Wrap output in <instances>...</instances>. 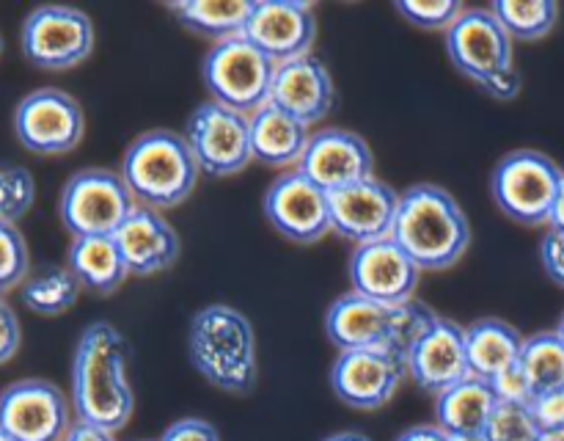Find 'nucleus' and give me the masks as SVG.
Segmentation results:
<instances>
[{
  "instance_id": "nucleus-1",
  "label": "nucleus",
  "mask_w": 564,
  "mask_h": 441,
  "mask_svg": "<svg viewBox=\"0 0 564 441\" xmlns=\"http://www.w3.org/2000/svg\"><path fill=\"white\" fill-rule=\"evenodd\" d=\"M72 411L77 422L119 433L135 411L130 347L108 320L86 325L72 358Z\"/></svg>"
},
{
  "instance_id": "nucleus-2",
  "label": "nucleus",
  "mask_w": 564,
  "mask_h": 441,
  "mask_svg": "<svg viewBox=\"0 0 564 441\" xmlns=\"http://www.w3.org/2000/svg\"><path fill=\"white\" fill-rule=\"evenodd\" d=\"M187 356L196 373L226 395H248L257 386V334L251 320L229 303H209L193 314Z\"/></svg>"
},
{
  "instance_id": "nucleus-3",
  "label": "nucleus",
  "mask_w": 564,
  "mask_h": 441,
  "mask_svg": "<svg viewBox=\"0 0 564 441\" xmlns=\"http://www.w3.org/2000/svg\"><path fill=\"white\" fill-rule=\"evenodd\" d=\"M394 240L422 270H449L471 246V224L446 187L416 182L402 191Z\"/></svg>"
},
{
  "instance_id": "nucleus-4",
  "label": "nucleus",
  "mask_w": 564,
  "mask_h": 441,
  "mask_svg": "<svg viewBox=\"0 0 564 441\" xmlns=\"http://www.w3.org/2000/svg\"><path fill=\"white\" fill-rule=\"evenodd\" d=\"M433 320V309L419 301L389 306L350 290L336 298L325 312V334L339 353L391 351L408 356Z\"/></svg>"
},
{
  "instance_id": "nucleus-5",
  "label": "nucleus",
  "mask_w": 564,
  "mask_h": 441,
  "mask_svg": "<svg viewBox=\"0 0 564 441\" xmlns=\"http://www.w3.org/2000/svg\"><path fill=\"white\" fill-rule=\"evenodd\" d=\"M119 174L138 207L160 213V209L180 207L193 196L202 169L193 158L185 132L160 127V130L141 132L127 147Z\"/></svg>"
},
{
  "instance_id": "nucleus-6",
  "label": "nucleus",
  "mask_w": 564,
  "mask_h": 441,
  "mask_svg": "<svg viewBox=\"0 0 564 441\" xmlns=\"http://www.w3.org/2000/svg\"><path fill=\"white\" fill-rule=\"evenodd\" d=\"M446 53L455 69L477 83L488 97L507 103L521 92L512 39L490 9L463 11L460 20L446 31Z\"/></svg>"
},
{
  "instance_id": "nucleus-7",
  "label": "nucleus",
  "mask_w": 564,
  "mask_h": 441,
  "mask_svg": "<svg viewBox=\"0 0 564 441\" xmlns=\"http://www.w3.org/2000/svg\"><path fill=\"white\" fill-rule=\"evenodd\" d=\"M564 171L538 149H516L496 163L490 196L510 220L523 226L551 224Z\"/></svg>"
},
{
  "instance_id": "nucleus-8",
  "label": "nucleus",
  "mask_w": 564,
  "mask_h": 441,
  "mask_svg": "<svg viewBox=\"0 0 564 441\" xmlns=\"http://www.w3.org/2000/svg\"><path fill=\"white\" fill-rule=\"evenodd\" d=\"M275 64L246 36L213 44L202 61V80L213 103L253 116L270 103Z\"/></svg>"
},
{
  "instance_id": "nucleus-9",
  "label": "nucleus",
  "mask_w": 564,
  "mask_h": 441,
  "mask_svg": "<svg viewBox=\"0 0 564 441\" xmlns=\"http://www.w3.org/2000/svg\"><path fill=\"white\" fill-rule=\"evenodd\" d=\"M138 202L119 171L83 169L66 180L58 213L66 232L75 237H113Z\"/></svg>"
},
{
  "instance_id": "nucleus-10",
  "label": "nucleus",
  "mask_w": 564,
  "mask_h": 441,
  "mask_svg": "<svg viewBox=\"0 0 564 441\" xmlns=\"http://www.w3.org/2000/svg\"><path fill=\"white\" fill-rule=\"evenodd\" d=\"M94 25L75 6H39L22 22V55L33 66L64 72L83 64L94 50Z\"/></svg>"
},
{
  "instance_id": "nucleus-11",
  "label": "nucleus",
  "mask_w": 564,
  "mask_h": 441,
  "mask_svg": "<svg viewBox=\"0 0 564 441\" xmlns=\"http://www.w3.org/2000/svg\"><path fill=\"white\" fill-rule=\"evenodd\" d=\"M185 138L198 169L207 176H235L253 160L251 116L237 114L213 99L193 110Z\"/></svg>"
},
{
  "instance_id": "nucleus-12",
  "label": "nucleus",
  "mask_w": 564,
  "mask_h": 441,
  "mask_svg": "<svg viewBox=\"0 0 564 441\" xmlns=\"http://www.w3.org/2000/svg\"><path fill=\"white\" fill-rule=\"evenodd\" d=\"M17 141L33 154H66L86 136V114L72 94L36 88L14 110Z\"/></svg>"
},
{
  "instance_id": "nucleus-13",
  "label": "nucleus",
  "mask_w": 564,
  "mask_h": 441,
  "mask_svg": "<svg viewBox=\"0 0 564 441\" xmlns=\"http://www.w3.org/2000/svg\"><path fill=\"white\" fill-rule=\"evenodd\" d=\"M72 424V400L53 380L22 378L0 391V430L14 441H64Z\"/></svg>"
},
{
  "instance_id": "nucleus-14",
  "label": "nucleus",
  "mask_w": 564,
  "mask_h": 441,
  "mask_svg": "<svg viewBox=\"0 0 564 441\" xmlns=\"http://www.w3.org/2000/svg\"><path fill=\"white\" fill-rule=\"evenodd\" d=\"M262 209L270 226L297 246H312V243L323 240L328 232H334L330 196L297 169L270 182L262 198Z\"/></svg>"
},
{
  "instance_id": "nucleus-15",
  "label": "nucleus",
  "mask_w": 564,
  "mask_h": 441,
  "mask_svg": "<svg viewBox=\"0 0 564 441\" xmlns=\"http://www.w3.org/2000/svg\"><path fill=\"white\" fill-rule=\"evenodd\" d=\"M402 193L394 191L389 182L369 176L358 185L330 193V224L334 235L352 246H369V243L389 240L394 237L397 213H400Z\"/></svg>"
},
{
  "instance_id": "nucleus-16",
  "label": "nucleus",
  "mask_w": 564,
  "mask_h": 441,
  "mask_svg": "<svg viewBox=\"0 0 564 441\" xmlns=\"http://www.w3.org/2000/svg\"><path fill=\"white\" fill-rule=\"evenodd\" d=\"M408 375L405 356L391 351H345L330 367V389L356 411H378Z\"/></svg>"
},
{
  "instance_id": "nucleus-17",
  "label": "nucleus",
  "mask_w": 564,
  "mask_h": 441,
  "mask_svg": "<svg viewBox=\"0 0 564 441\" xmlns=\"http://www.w3.org/2000/svg\"><path fill=\"white\" fill-rule=\"evenodd\" d=\"M347 273H350L352 292L389 306L416 301L413 295L422 281V268L394 237L352 248Z\"/></svg>"
},
{
  "instance_id": "nucleus-18",
  "label": "nucleus",
  "mask_w": 564,
  "mask_h": 441,
  "mask_svg": "<svg viewBox=\"0 0 564 441\" xmlns=\"http://www.w3.org/2000/svg\"><path fill=\"white\" fill-rule=\"evenodd\" d=\"M297 171L330 196L375 176V154L367 138L358 132L345 127H325L312 136Z\"/></svg>"
},
{
  "instance_id": "nucleus-19",
  "label": "nucleus",
  "mask_w": 564,
  "mask_h": 441,
  "mask_svg": "<svg viewBox=\"0 0 564 441\" xmlns=\"http://www.w3.org/2000/svg\"><path fill=\"white\" fill-rule=\"evenodd\" d=\"M246 39L262 50L275 66L312 55L317 39V17L301 0H262L253 3Z\"/></svg>"
},
{
  "instance_id": "nucleus-20",
  "label": "nucleus",
  "mask_w": 564,
  "mask_h": 441,
  "mask_svg": "<svg viewBox=\"0 0 564 441\" xmlns=\"http://www.w3.org/2000/svg\"><path fill=\"white\" fill-rule=\"evenodd\" d=\"M408 375L430 395H444L460 380L471 378L466 351V329L455 320L435 314L430 329L416 340L405 356Z\"/></svg>"
},
{
  "instance_id": "nucleus-21",
  "label": "nucleus",
  "mask_w": 564,
  "mask_h": 441,
  "mask_svg": "<svg viewBox=\"0 0 564 441\" xmlns=\"http://www.w3.org/2000/svg\"><path fill=\"white\" fill-rule=\"evenodd\" d=\"M270 105L295 116L306 127L317 125L336 105L334 75L317 55H303L290 64L275 66Z\"/></svg>"
},
{
  "instance_id": "nucleus-22",
  "label": "nucleus",
  "mask_w": 564,
  "mask_h": 441,
  "mask_svg": "<svg viewBox=\"0 0 564 441\" xmlns=\"http://www.w3.org/2000/svg\"><path fill=\"white\" fill-rule=\"evenodd\" d=\"M116 243L121 248L130 276H154L169 270L180 259L182 240L180 232L149 207H135L130 218L116 232Z\"/></svg>"
},
{
  "instance_id": "nucleus-23",
  "label": "nucleus",
  "mask_w": 564,
  "mask_h": 441,
  "mask_svg": "<svg viewBox=\"0 0 564 441\" xmlns=\"http://www.w3.org/2000/svg\"><path fill=\"white\" fill-rule=\"evenodd\" d=\"M312 136V127L270 103L251 116L253 160L270 169H292V165L297 169Z\"/></svg>"
},
{
  "instance_id": "nucleus-24",
  "label": "nucleus",
  "mask_w": 564,
  "mask_h": 441,
  "mask_svg": "<svg viewBox=\"0 0 564 441\" xmlns=\"http://www.w3.org/2000/svg\"><path fill=\"white\" fill-rule=\"evenodd\" d=\"M466 351L474 378L494 380L496 375L521 362L523 336L507 320L482 318L466 329Z\"/></svg>"
},
{
  "instance_id": "nucleus-25",
  "label": "nucleus",
  "mask_w": 564,
  "mask_h": 441,
  "mask_svg": "<svg viewBox=\"0 0 564 441\" xmlns=\"http://www.w3.org/2000/svg\"><path fill=\"white\" fill-rule=\"evenodd\" d=\"M66 268L83 290L94 295H113L130 276L116 237H75L66 254Z\"/></svg>"
},
{
  "instance_id": "nucleus-26",
  "label": "nucleus",
  "mask_w": 564,
  "mask_h": 441,
  "mask_svg": "<svg viewBox=\"0 0 564 441\" xmlns=\"http://www.w3.org/2000/svg\"><path fill=\"white\" fill-rule=\"evenodd\" d=\"M496 406H499V397L490 380L471 375L435 397V424L449 435L485 433V424Z\"/></svg>"
},
{
  "instance_id": "nucleus-27",
  "label": "nucleus",
  "mask_w": 564,
  "mask_h": 441,
  "mask_svg": "<svg viewBox=\"0 0 564 441\" xmlns=\"http://www.w3.org/2000/svg\"><path fill=\"white\" fill-rule=\"evenodd\" d=\"M169 11L176 22H182V28L220 44L246 36L253 0H224V3L218 0H176V3H169Z\"/></svg>"
},
{
  "instance_id": "nucleus-28",
  "label": "nucleus",
  "mask_w": 564,
  "mask_h": 441,
  "mask_svg": "<svg viewBox=\"0 0 564 441\" xmlns=\"http://www.w3.org/2000/svg\"><path fill=\"white\" fill-rule=\"evenodd\" d=\"M83 284L75 279L69 268L64 265H44L36 273L28 276L22 281L20 298L31 312L42 314V318H58V314L69 312L80 298Z\"/></svg>"
},
{
  "instance_id": "nucleus-29",
  "label": "nucleus",
  "mask_w": 564,
  "mask_h": 441,
  "mask_svg": "<svg viewBox=\"0 0 564 441\" xmlns=\"http://www.w3.org/2000/svg\"><path fill=\"white\" fill-rule=\"evenodd\" d=\"M521 369L534 397L564 389V342L556 331H540L523 340Z\"/></svg>"
},
{
  "instance_id": "nucleus-30",
  "label": "nucleus",
  "mask_w": 564,
  "mask_h": 441,
  "mask_svg": "<svg viewBox=\"0 0 564 441\" xmlns=\"http://www.w3.org/2000/svg\"><path fill=\"white\" fill-rule=\"evenodd\" d=\"M512 42H538L554 31L560 20V3L554 0H496L490 6Z\"/></svg>"
},
{
  "instance_id": "nucleus-31",
  "label": "nucleus",
  "mask_w": 564,
  "mask_h": 441,
  "mask_svg": "<svg viewBox=\"0 0 564 441\" xmlns=\"http://www.w3.org/2000/svg\"><path fill=\"white\" fill-rule=\"evenodd\" d=\"M540 424L532 413V402H499L485 424V439L488 441H538Z\"/></svg>"
},
{
  "instance_id": "nucleus-32",
  "label": "nucleus",
  "mask_w": 564,
  "mask_h": 441,
  "mask_svg": "<svg viewBox=\"0 0 564 441\" xmlns=\"http://www.w3.org/2000/svg\"><path fill=\"white\" fill-rule=\"evenodd\" d=\"M36 198L33 174L22 165H0V224H17Z\"/></svg>"
},
{
  "instance_id": "nucleus-33",
  "label": "nucleus",
  "mask_w": 564,
  "mask_h": 441,
  "mask_svg": "<svg viewBox=\"0 0 564 441\" xmlns=\"http://www.w3.org/2000/svg\"><path fill=\"white\" fill-rule=\"evenodd\" d=\"M394 11L413 28L422 31H449L466 6L460 0H397Z\"/></svg>"
},
{
  "instance_id": "nucleus-34",
  "label": "nucleus",
  "mask_w": 564,
  "mask_h": 441,
  "mask_svg": "<svg viewBox=\"0 0 564 441\" xmlns=\"http://www.w3.org/2000/svg\"><path fill=\"white\" fill-rule=\"evenodd\" d=\"M28 246L14 224H0V292L22 284L28 279Z\"/></svg>"
},
{
  "instance_id": "nucleus-35",
  "label": "nucleus",
  "mask_w": 564,
  "mask_h": 441,
  "mask_svg": "<svg viewBox=\"0 0 564 441\" xmlns=\"http://www.w3.org/2000/svg\"><path fill=\"white\" fill-rule=\"evenodd\" d=\"M490 386H494L499 402H523V406H529V402L534 400V391L532 386H529L527 375H523L521 364H516V367L496 375V378L490 380Z\"/></svg>"
},
{
  "instance_id": "nucleus-36",
  "label": "nucleus",
  "mask_w": 564,
  "mask_h": 441,
  "mask_svg": "<svg viewBox=\"0 0 564 441\" xmlns=\"http://www.w3.org/2000/svg\"><path fill=\"white\" fill-rule=\"evenodd\" d=\"M160 441H220V433L207 419L185 417L180 422L169 424L163 435H160Z\"/></svg>"
},
{
  "instance_id": "nucleus-37",
  "label": "nucleus",
  "mask_w": 564,
  "mask_h": 441,
  "mask_svg": "<svg viewBox=\"0 0 564 441\" xmlns=\"http://www.w3.org/2000/svg\"><path fill=\"white\" fill-rule=\"evenodd\" d=\"M532 413L540 430H564V389L534 397Z\"/></svg>"
},
{
  "instance_id": "nucleus-38",
  "label": "nucleus",
  "mask_w": 564,
  "mask_h": 441,
  "mask_svg": "<svg viewBox=\"0 0 564 441\" xmlns=\"http://www.w3.org/2000/svg\"><path fill=\"white\" fill-rule=\"evenodd\" d=\"M540 262L549 279L564 287V232L549 229V235L540 243Z\"/></svg>"
},
{
  "instance_id": "nucleus-39",
  "label": "nucleus",
  "mask_w": 564,
  "mask_h": 441,
  "mask_svg": "<svg viewBox=\"0 0 564 441\" xmlns=\"http://www.w3.org/2000/svg\"><path fill=\"white\" fill-rule=\"evenodd\" d=\"M20 342H22L20 318H17V312L9 306V303L0 301V364H6L17 351H20Z\"/></svg>"
},
{
  "instance_id": "nucleus-40",
  "label": "nucleus",
  "mask_w": 564,
  "mask_h": 441,
  "mask_svg": "<svg viewBox=\"0 0 564 441\" xmlns=\"http://www.w3.org/2000/svg\"><path fill=\"white\" fill-rule=\"evenodd\" d=\"M64 441H116V433L97 428V424L75 422L69 428V433H66Z\"/></svg>"
},
{
  "instance_id": "nucleus-41",
  "label": "nucleus",
  "mask_w": 564,
  "mask_h": 441,
  "mask_svg": "<svg viewBox=\"0 0 564 441\" xmlns=\"http://www.w3.org/2000/svg\"><path fill=\"white\" fill-rule=\"evenodd\" d=\"M394 441H449V433L438 424H416V428L402 430Z\"/></svg>"
},
{
  "instance_id": "nucleus-42",
  "label": "nucleus",
  "mask_w": 564,
  "mask_h": 441,
  "mask_svg": "<svg viewBox=\"0 0 564 441\" xmlns=\"http://www.w3.org/2000/svg\"><path fill=\"white\" fill-rule=\"evenodd\" d=\"M549 226L554 232H564V180H562L560 198H556V207H554V215H551V224Z\"/></svg>"
},
{
  "instance_id": "nucleus-43",
  "label": "nucleus",
  "mask_w": 564,
  "mask_h": 441,
  "mask_svg": "<svg viewBox=\"0 0 564 441\" xmlns=\"http://www.w3.org/2000/svg\"><path fill=\"white\" fill-rule=\"evenodd\" d=\"M323 441H372L367 433H361V430H339V433H330L325 435Z\"/></svg>"
},
{
  "instance_id": "nucleus-44",
  "label": "nucleus",
  "mask_w": 564,
  "mask_h": 441,
  "mask_svg": "<svg viewBox=\"0 0 564 441\" xmlns=\"http://www.w3.org/2000/svg\"><path fill=\"white\" fill-rule=\"evenodd\" d=\"M538 441H564V430H543Z\"/></svg>"
},
{
  "instance_id": "nucleus-45",
  "label": "nucleus",
  "mask_w": 564,
  "mask_h": 441,
  "mask_svg": "<svg viewBox=\"0 0 564 441\" xmlns=\"http://www.w3.org/2000/svg\"><path fill=\"white\" fill-rule=\"evenodd\" d=\"M449 441H488L485 433H463V435H449Z\"/></svg>"
},
{
  "instance_id": "nucleus-46",
  "label": "nucleus",
  "mask_w": 564,
  "mask_h": 441,
  "mask_svg": "<svg viewBox=\"0 0 564 441\" xmlns=\"http://www.w3.org/2000/svg\"><path fill=\"white\" fill-rule=\"evenodd\" d=\"M556 334H560L562 342H564V314H562V320H560V329H556Z\"/></svg>"
},
{
  "instance_id": "nucleus-47",
  "label": "nucleus",
  "mask_w": 564,
  "mask_h": 441,
  "mask_svg": "<svg viewBox=\"0 0 564 441\" xmlns=\"http://www.w3.org/2000/svg\"><path fill=\"white\" fill-rule=\"evenodd\" d=\"M0 441H14V439H11V435H6L3 430H0Z\"/></svg>"
},
{
  "instance_id": "nucleus-48",
  "label": "nucleus",
  "mask_w": 564,
  "mask_h": 441,
  "mask_svg": "<svg viewBox=\"0 0 564 441\" xmlns=\"http://www.w3.org/2000/svg\"><path fill=\"white\" fill-rule=\"evenodd\" d=\"M0 50H3V36H0Z\"/></svg>"
}]
</instances>
